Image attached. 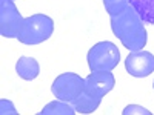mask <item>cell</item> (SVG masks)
Here are the masks:
<instances>
[{
  "instance_id": "cell-5",
  "label": "cell",
  "mask_w": 154,
  "mask_h": 115,
  "mask_svg": "<svg viewBox=\"0 0 154 115\" xmlns=\"http://www.w3.org/2000/svg\"><path fill=\"white\" fill-rule=\"evenodd\" d=\"M23 17L19 12L14 0H0V34L6 38H17L23 25Z\"/></svg>"
},
{
  "instance_id": "cell-10",
  "label": "cell",
  "mask_w": 154,
  "mask_h": 115,
  "mask_svg": "<svg viewBox=\"0 0 154 115\" xmlns=\"http://www.w3.org/2000/svg\"><path fill=\"white\" fill-rule=\"evenodd\" d=\"M40 115H74L75 114V109L71 103L68 101H63V100H54L48 103L40 112Z\"/></svg>"
},
{
  "instance_id": "cell-2",
  "label": "cell",
  "mask_w": 154,
  "mask_h": 115,
  "mask_svg": "<svg viewBox=\"0 0 154 115\" xmlns=\"http://www.w3.org/2000/svg\"><path fill=\"white\" fill-rule=\"evenodd\" d=\"M54 20L45 14H34L23 20L20 32L17 35L19 42L23 45H40L53 35Z\"/></svg>"
},
{
  "instance_id": "cell-4",
  "label": "cell",
  "mask_w": 154,
  "mask_h": 115,
  "mask_svg": "<svg viewBox=\"0 0 154 115\" xmlns=\"http://www.w3.org/2000/svg\"><path fill=\"white\" fill-rule=\"evenodd\" d=\"M51 91H53L56 98L71 103L74 98H77L85 91V78H82L79 74L74 72L60 74L53 81Z\"/></svg>"
},
{
  "instance_id": "cell-9",
  "label": "cell",
  "mask_w": 154,
  "mask_h": 115,
  "mask_svg": "<svg viewBox=\"0 0 154 115\" xmlns=\"http://www.w3.org/2000/svg\"><path fill=\"white\" fill-rule=\"evenodd\" d=\"M100 101H102V98L93 97L83 91L79 97L71 101V105L74 106L75 112H79V114H93L100 106Z\"/></svg>"
},
{
  "instance_id": "cell-14",
  "label": "cell",
  "mask_w": 154,
  "mask_h": 115,
  "mask_svg": "<svg viewBox=\"0 0 154 115\" xmlns=\"http://www.w3.org/2000/svg\"><path fill=\"white\" fill-rule=\"evenodd\" d=\"M0 114L5 115V114H11V115H17V111L14 108V105L11 103L9 100H0Z\"/></svg>"
},
{
  "instance_id": "cell-8",
  "label": "cell",
  "mask_w": 154,
  "mask_h": 115,
  "mask_svg": "<svg viewBox=\"0 0 154 115\" xmlns=\"http://www.w3.org/2000/svg\"><path fill=\"white\" fill-rule=\"evenodd\" d=\"M16 72L19 74L22 80L31 81V80L37 78V75L40 74V66H38V61L35 58L23 55L16 63Z\"/></svg>"
},
{
  "instance_id": "cell-3",
  "label": "cell",
  "mask_w": 154,
  "mask_h": 115,
  "mask_svg": "<svg viewBox=\"0 0 154 115\" xmlns=\"http://www.w3.org/2000/svg\"><path fill=\"white\" fill-rule=\"evenodd\" d=\"M88 66L91 71H112L120 61V52L111 42H99L88 51Z\"/></svg>"
},
{
  "instance_id": "cell-1",
  "label": "cell",
  "mask_w": 154,
  "mask_h": 115,
  "mask_svg": "<svg viewBox=\"0 0 154 115\" xmlns=\"http://www.w3.org/2000/svg\"><path fill=\"white\" fill-rule=\"evenodd\" d=\"M111 29L114 35L122 42V45L133 51H140L146 45V29L145 22L140 19L136 9L128 5L120 14L109 16Z\"/></svg>"
},
{
  "instance_id": "cell-11",
  "label": "cell",
  "mask_w": 154,
  "mask_h": 115,
  "mask_svg": "<svg viewBox=\"0 0 154 115\" xmlns=\"http://www.w3.org/2000/svg\"><path fill=\"white\" fill-rule=\"evenodd\" d=\"M130 5L145 23L154 25V0H130Z\"/></svg>"
},
{
  "instance_id": "cell-12",
  "label": "cell",
  "mask_w": 154,
  "mask_h": 115,
  "mask_svg": "<svg viewBox=\"0 0 154 115\" xmlns=\"http://www.w3.org/2000/svg\"><path fill=\"white\" fill-rule=\"evenodd\" d=\"M103 5L109 16H117L130 5V0H103Z\"/></svg>"
},
{
  "instance_id": "cell-6",
  "label": "cell",
  "mask_w": 154,
  "mask_h": 115,
  "mask_svg": "<svg viewBox=\"0 0 154 115\" xmlns=\"http://www.w3.org/2000/svg\"><path fill=\"white\" fill-rule=\"evenodd\" d=\"M125 68L128 74L136 77V78H142L148 77L154 72V55L148 51H133L128 54L125 60Z\"/></svg>"
},
{
  "instance_id": "cell-7",
  "label": "cell",
  "mask_w": 154,
  "mask_h": 115,
  "mask_svg": "<svg viewBox=\"0 0 154 115\" xmlns=\"http://www.w3.org/2000/svg\"><path fill=\"white\" fill-rule=\"evenodd\" d=\"M116 86V78L111 74V71H91L86 78H85V92L103 98L111 89Z\"/></svg>"
},
{
  "instance_id": "cell-13",
  "label": "cell",
  "mask_w": 154,
  "mask_h": 115,
  "mask_svg": "<svg viewBox=\"0 0 154 115\" xmlns=\"http://www.w3.org/2000/svg\"><path fill=\"white\" fill-rule=\"evenodd\" d=\"M122 114L123 115H133V114H137V115H149L151 112L148 111V109H145V108H142V106H139V105H130V106H126L123 111H122Z\"/></svg>"
},
{
  "instance_id": "cell-15",
  "label": "cell",
  "mask_w": 154,
  "mask_h": 115,
  "mask_svg": "<svg viewBox=\"0 0 154 115\" xmlns=\"http://www.w3.org/2000/svg\"><path fill=\"white\" fill-rule=\"evenodd\" d=\"M152 87H154V83H152Z\"/></svg>"
}]
</instances>
